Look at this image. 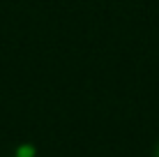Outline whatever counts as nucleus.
Returning a JSON list of instances; mask_svg holds the SVG:
<instances>
[{"mask_svg":"<svg viewBox=\"0 0 159 157\" xmlns=\"http://www.w3.org/2000/svg\"><path fill=\"white\" fill-rule=\"evenodd\" d=\"M152 157H159V143H157V148H155V155Z\"/></svg>","mask_w":159,"mask_h":157,"instance_id":"1","label":"nucleus"}]
</instances>
